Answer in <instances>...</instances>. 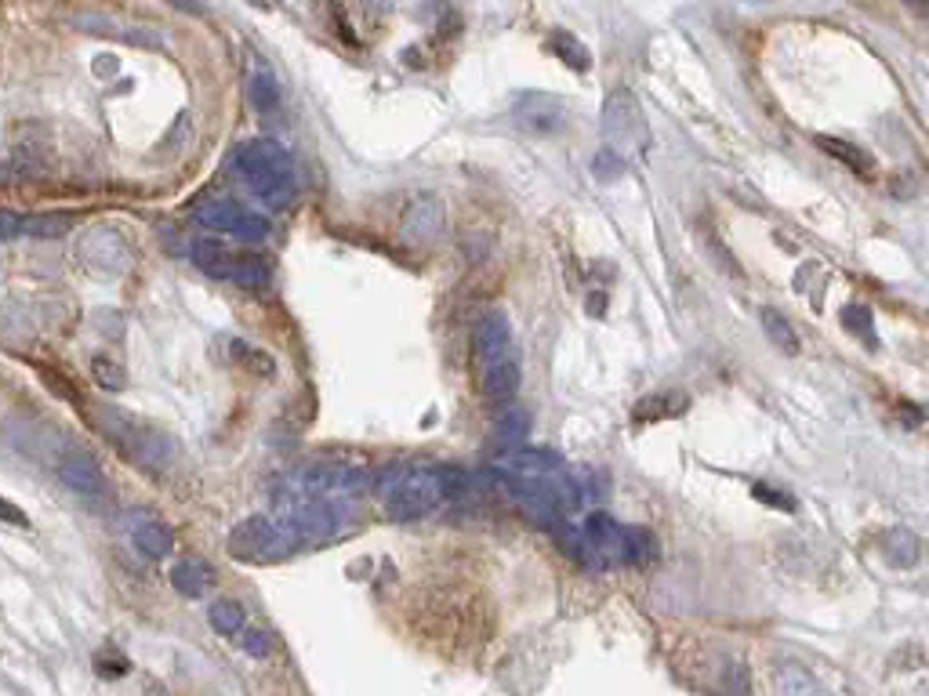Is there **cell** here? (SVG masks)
<instances>
[{
  "label": "cell",
  "instance_id": "29",
  "mask_svg": "<svg viewBox=\"0 0 929 696\" xmlns=\"http://www.w3.org/2000/svg\"><path fill=\"white\" fill-rule=\"evenodd\" d=\"M26 232V218L15 211H8V207H0V243L15 240V236H22Z\"/></svg>",
  "mask_w": 929,
  "mask_h": 696
},
{
  "label": "cell",
  "instance_id": "31",
  "mask_svg": "<svg viewBox=\"0 0 929 696\" xmlns=\"http://www.w3.org/2000/svg\"><path fill=\"white\" fill-rule=\"evenodd\" d=\"M501 428H505V432H501L505 439H519V435L527 432V414H519V410H516L512 417H505V425H501Z\"/></svg>",
  "mask_w": 929,
  "mask_h": 696
},
{
  "label": "cell",
  "instance_id": "19",
  "mask_svg": "<svg viewBox=\"0 0 929 696\" xmlns=\"http://www.w3.org/2000/svg\"><path fill=\"white\" fill-rule=\"evenodd\" d=\"M821 149L828 156H835V160H842L846 167H853V171L868 174L871 167H875V160H871L868 149H861V145L853 142H842V138H821Z\"/></svg>",
  "mask_w": 929,
  "mask_h": 696
},
{
  "label": "cell",
  "instance_id": "17",
  "mask_svg": "<svg viewBox=\"0 0 929 696\" xmlns=\"http://www.w3.org/2000/svg\"><path fill=\"white\" fill-rule=\"evenodd\" d=\"M207 620H211V628L218 635H240L247 624V613L236 599H215L211 609H207Z\"/></svg>",
  "mask_w": 929,
  "mask_h": 696
},
{
  "label": "cell",
  "instance_id": "6",
  "mask_svg": "<svg viewBox=\"0 0 929 696\" xmlns=\"http://www.w3.org/2000/svg\"><path fill=\"white\" fill-rule=\"evenodd\" d=\"M196 222L211 232H225V236H236V240L258 243L269 236V222L262 214H255L251 207H244L240 200H211L196 211Z\"/></svg>",
  "mask_w": 929,
  "mask_h": 696
},
{
  "label": "cell",
  "instance_id": "11",
  "mask_svg": "<svg viewBox=\"0 0 929 696\" xmlns=\"http://www.w3.org/2000/svg\"><path fill=\"white\" fill-rule=\"evenodd\" d=\"M443 232V203L436 196H418V200L407 207V218H403V236L414 243H429Z\"/></svg>",
  "mask_w": 929,
  "mask_h": 696
},
{
  "label": "cell",
  "instance_id": "5",
  "mask_svg": "<svg viewBox=\"0 0 929 696\" xmlns=\"http://www.w3.org/2000/svg\"><path fill=\"white\" fill-rule=\"evenodd\" d=\"M193 265L204 276H211V280L236 283V287H265V280H269V269H265L262 261L236 258V254L225 251L222 243L211 240L193 243Z\"/></svg>",
  "mask_w": 929,
  "mask_h": 696
},
{
  "label": "cell",
  "instance_id": "10",
  "mask_svg": "<svg viewBox=\"0 0 929 696\" xmlns=\"http://www.w3.org/2000/svg\"><path fill=\"white\" fill-rule=\"evenodd\" d=\"M516 116H519V127H527L530 135H552V131H559V127H563V120H567V109H563V102H559V98L527 95L523 102H519Z\"/></svg>",
  "mask_w": 929,
  "mask_h": 696
},
{
  "label": "cell",
  "instance_id": "1",
  "mask_svg": "<svg viewBox=\"0 0 929 696\" xmlns=\"http://www.w3.org/2000/svg\"><path fill=\"white\" fill-rule=\"evenodd\" d=\"M229 167L240 182L273 211L291 207L298 196V178H294L291 153L273 138H247L233 149Z\"/></svg>",
  "mask_w": 929,
  "mask_h": 696
},
{
  "label": "cell",
  "instance_id": "24",
  "mask_svg": "<svg viewBox=\"0 0 929 696\" xmlns=\"http://www.w3.org/2000/svg\"><path fill=\"white\" fill-rule=\"evenodd\" d=\"M73 222H77V214H33V218H26V232L30 236H62Z\"/></svg>",
  "mask_w": 929,
  "mask_h": 696
},
{
  "label": "cell",
  "instance_id": "2",
  "mask_svg": "<svg viewBox=\"0 0 929 696\" xmlns=\"http://www.w3.org/2000/svg\"><path fill=\"white\" fill-rule=\"evenodd\" d=\"M454 468H389L382 479V501L392 519H421L447 501Z\"/></svg>",
  "mask_w": 929,
  "mask_h": 696
},
{
  "label": "cell",
  "instance_id": "20",
  "mask_svg": "<svg viewBox=\"0 0 929 696\" xmlns=\"http://www.w3.org/2000/svg\"><path fill=\"white\" fill-rule=\"evenodd\" d=\"M882 551L893 566H915L919 562V541L908 530H893L882 537Z\"/></svg>",
  "mask_w": 929,
  "mask_h": 696
},
{
  "label": "cell",
  "instance_id": "8",
  "mask_svg": "<svg viewBox=\"0 0 929 696\" xmlns=\"http://www.w3.org/2000/svg\"><path fill=\"white\" fill-rule=\"evenodd\" d=\"M59 479L73 493L88 497V501L106 497V490H109L106 472H102V464H98L91 454H66V457H62V461H59Z\"/></svg>",
  "mask_w": 929,
  "mask_h": 696
},
{
  "label": "cell",
  "instance_id": "27",
  "mask_svg": "<svg viewBox=\"0 0 929 696\" xmlns=\"http://www.w3.org/2000/svg\"><path fill=\"white\" fill-rule=\"evenodd\" d=\"M842 327L853 330V334H861V338L875 341V327H871V312L861 309V305H850V309H842Z\"/></svg>",
  "mask_w": 929,
  "mask_h": 696
},
{
  "label": "cell",
  "instance_id": "32",
  "mask_svg": "<svg viewBox=\"0 0 929 696\" xmlns=\"http://www.w3.org/2000/svg\"><path fill=\"white\" fill-rule=\"evenodd\" d=\"M755 497H763V501H770V504H781V508H792V501H788V497H781V493H770L766 486H755Z\"/></svg>",
  "mask_w": 929,
  "mask_h": 696
},
{
  "label": "cell",
  "instance_id": "12",
  "mask_svg": "<svg viewBox=\"0 0 929 696\" xmlns=\"http://www.w3.org/2000/svg\"><path fill=\"white\" fill-rule=\"evenodd\" d=\"M480 381H483V392H487V399H494V403H512V399L519 396V385H523V367H519V356L512 352V356L498 359V363H490L487 370H480Z\"/></svg>",
  "mask_w": 929,
  "mask_h": 696
},
{
  "label": "cell",
  "instance_id": "23",
  "mask_svg": "<svg viewBox=\"0 0 929 696\" xmlns=\"http://www.w3.org/2000/svg\"><path fill=\"white\" fill-rule=\"evenodd\" d=\"M817 682H813L806 671H799V667H784V671H777V693L781 696H817Z\"/></svg>",
  "mask_w": 929,
  "mask_h": 696
},
{
  "label": "cell",
  "instance_id": "28",
  "mask_svg": "<svg viewBox=\"0 0 929 696\" xmlns=\"http://www.w3.org/2000/svg\"><path fill=\"white\" fill-rule=\"evenodd\" d=\"M240 635H244V649L255 660H262V657H269V653H273V635H269L265 628H244Z\"/></svg>",
  "mask_w": 929,
  "mask_h": 696
},
{
  "label": "cell",
  "instance_id": "30",
  "mask_svg": "<svg viewBox=\"0 0 929 696\" xmlns=\"http://www.w3.org/2000/svg\"><path fill=\"white\" fill-rule=\"evenodd\" d=\"M0 522H11V526H30L26 512H22L15 501H8V497H0Z\"/></svg>",
  "mask_w": 929,
  "mask_h": 696
},
{
  "label": "cell",
  "instance_id": "3",
  "mask_svg": "<svg viewBox=\"0 0 929 696\" xmlns=\"http://www.w3.org/2000/svg\"><path fill=\"white\" fill-rule=\"evenodd\" d=\"M225 548H229L233 559L262 566V562H280V559H287V555H294V551L302 548V541H298L276 515L258 512V515H247V519L236 522L233 530H229V544H225Z\"/></svg>",
  "mask_w": 929,
  "mask_h": 696
},
{
  "label": "cell",
  "instance_id": "9",
  "mask_svg": "<svg viewBox=\"0 0 929 696\" xmlns=\"http://www.w3.org/2000/svg\"><path fill=\"white\" fill-rule=\"evenodd\" d=\"M512 356V327L505 312H487L476 327V363L487 370L490 363Z\"/></svg>",
  "mask_w": 929,
  "mask_h": 696
},
{
  "label": "cell",
  "instance_id": "7",
  "mask_svg": "<svg viewBox=\"0 0 929 696\" xmlns=\"http://www.w3.org/2000/svg\"><path fill=\"white\" fill-rule=\"evenodd\" d=\"M106 432L142 468H164V464L175 461V443L160 428L138 425V421H131V428H124V414H117V425L106 428Z\"/></svg>",
  "mask_w": 929,
  "mask_h": 696
},
{
  "label": "cell",
  "instance_id": "21",
  "mask_svg": "<svg viewBox=\"0 0 929 696\" xmlns=\"http://www.w3.org/2000/svg\"><path fill=\"white\" fill-rule=\"evenodd\" d=\"M763 330H766V338L781 348V352H788V356L799 352V338H795L792 323H788L777 309H763Z\"/></svg>",
  "mask_w": 929,
  "mask_h": 696
},
{
  "label": "cell",
  "instance_id": "33",
  "mask_svg": "<svg viewBox=\"0 0 929 696\" xmlns=\"http://www.w3.org/2000/svg\"><path fill=\"white\" fill-rule=\"evenodd\" d=\"M904 4H911V8H929V0H904Z\"/></svg>",
  "mask_w": 929,
  "mask_h": 696
},
{
  "label": "cell",
  "instance_id": "15",
  "mask_svg": "<svg viewBox=\"0 0 929 696\" xmlns=\"http://www.w3.org/2000/svg\"><path fill=\"white\" fill-rule=\"evenodd\" d=\"M247 95H251V106H255L258 113H276L280 102H284L280 84H276L273 69L269 66H255V73H251V80H247Z\"/></svg>",
  "mask_w": 929,
  "mask_h": 696
},
{
  "label": "cell",
  "instance_id": "16",
  "mask_svg": "<svg viewBox=\"0 0 929 696\" xmlns=\"http://www.w3.org/2000/svg\"><path fill=\"white\" fill-rule=\"evenodd\" d=\"M657 555L654 537L639 526H625V537H621V566H646V562Z\"/></svg>",
  "mask_w": 929,
  "mask_h": 696
},
{
  "label": "cell",
  "instance_id": "22",
  "mask_svg": "<svg viewBox=\"0 0 929 696\" xmlns=\"http://www.w3.org/2000/svg\"><path fill=\"white\" fill-rule=\"evenodd\" d=\"M233 359L236 363H244V370H251L255 377H273L276 374V363H273V356L269 352H262V348H255V345H244V341H233Z\"/></svg>",
  "mask_w": 929,
  "mask_h": 696
},
{
  "label": "cell",
  "instance_id": "14",
  "mask_svg": "<svg viewBox=\"0 0 929 696\" xmlns=\"http://www.w3.org/2000/svg\"><path fill=\"white\" fill-rule=\"evenodd\" d=\"M131 541H135V548L142 551L146 559H167L171 548H175V530L160 519H142V522H135Z\"/></svg>",
  "mask_w": 929,
  "mask_h": 696
},
{
  "label": "cell",
  "instance_id": "4",
  "mask_svg": "<svg viewBox=\"0 0 929 696\" xmlns=\"http://www.w3.org/2000/svg\"><path fill=\"white\" fill-rule=\"evenodd\" d=\"M371 486V472L363 464L349 461H320L309 464L294 475L287 490L305 493V497H323V501H356Z\"/></svg>",
  "mask_w": 929,
  "mask_h": 696
},
{
  "label": "cell",
  "instance_id": "26",
  "mask_svg": "<svg viewBox=\"0 0 929 696\" xmlns=\"http://www.w3.org/2000/svg\"><path fill=\"white\" fill-rule=\"evenodd\" d=\"M91 377H95V381L106 388V392H117V388L128 385L124 367H120V363H113L109 356H95V359H91Z\"/></svg>",
  "mask_w": 929,
  "mask_h": 696
},
{
  "label": "cell",
  "instance_id": "18",
  "mask_svg": "<svg viewBox=\"0 0 929 696\" xmlns=\"http://www.w3.org/2000/svg\"><path fill=\"white\" fill-rule=\"evenodd\" d=\"M84 22V29H91V33H102V37H120V40H128V44H160L153 33H142V29H131V26H124V22H117V19H98V15H88V19H80Z\"/></svg>",
  "mask_w": 929,
  "mask_h": 696
},
{
  "label": "cell",
  "instance_id": "25",
  "mask_svg": "<svg viewBox=\"0 0 929 696\" xmlns=\"http://www.w3.org/2000/svg\"><path fill=\"white\" fill-rule=\"evenodd\" d=\"M552 51H556V55L563 58L570 69H588V66H592V55L585 51V44H577L570 33H556V37H552Z\"/></svg>",
  "mask_w": 929,
  "mask_h": 696
},
{
  "label": "cell",
  "instance_id": "13",
  "mask_svg": "<svg viewBox=\"0 0 929 696\" xmlns=\"http://www.w3.org/2000/svg\"><path fill=\"white\" fill-rule=\"evenodd\" d=\"M171 588L186 599H204V591L215 588V566L196 555H186L171 566Z\"/></svg>",
  "mask_w": 929,
  "mask_h": 696
}]
</instances>
